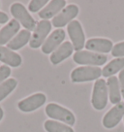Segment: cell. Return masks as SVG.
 I'll return each mask as SVG.
<instances>
[{"label": "cell", "instance_id": "1", "mask_svg": "<svg viewBox=\"0 0 124 132\" xmlns=\"http://www.w3.org/2000/svg\"><path fill=\"white\" fill-rule=\"evenodd\" d=\"M46 115L52 120L60 121L69 126L76 123V117L73 112L56 103H49L45 108Z\"/></svg>", "mask_w": 124, "mask_h": 132}, {"label": "cell", "instance_id": "2", "mask_svg": "<svg viewBox=\"0 0 124 132\" xmlns=\"http://www.w3.org/2000/svg\"><path fill=\"white\" fill-rule=\"evenodd\" d=\"M109 92H108L107 82L104 79H99L94 82L92 94H91V104L92 107L97 111H102L108 105Z\"/></svg>", "mask_w": 124, "mask_h": 132}, {"label": "cell", "instance_id": "3", "mask_svg": "<svg viewBox=\"0 0 124 132\" xmlns=\"http://www.w3.org/2000/svg\"><path fill=\"white\" fill-rule=\"evenodd\" d=\"M102 70L97 66H81L71 72L70 78L73 82H86L99 80Z\"/></svg>", "mask_w": 124, "mask_h": 132}, {"label": "cell", "instance_id": "4", "mask_svg": "<svg viewBox=\"0 0 124 132\" xmlns=\"http://www.w3.org/2000/svg\"><path fill=\"white\" fill-rule=\"evenodd\" d=\"M73 60L77 64L84 66H102L108 60L106 54H97L89 51H79L76 52L73 55Z\"/></svg>", "mask_w": 124, "mask_h": 132}, {"label": "cell", "instance_id": "5", "mask_svg": "<svg viewBox=\"0 0 124 132\" xmlns=\"http://www.w3.org/2000/svg\"><path fill=\"white\" fill-rule=\"evenodd\" d=\"M10 12L15 18V20L19 23H21L24 28H26V30L30 31L35 29L37 22L21 3H14L13 5H11Z\"/></svg>", "mask_w": 124, "mask_h": 132}, {"label": "cell", "instance_id": "6", "mask_svg": "<svg viewBox=\"0 0 124 132\" xmlns=\"http://www.w3.org/2000/svg\"><path fill=\"white\" fill-rule=\"evenodd\" d=\"M51 31V22L50 21H40L37 23L34 29L33 34L31 35V39L29 42V46L32 49H38L42 47L45 43L47 38L49 37V34Z\"/></svg>", "mask_w": 124, "mask_h": 132}, {"label": "cell", "instance_id": "7", "mask_svg": "<svg viewBox=\"0 0 124 132\" xmlns=\"http://www.w3.org/2000/svg\"><path fill=\"white\" fill-rule=\"evenodd\" d=\"M67 31L75 51H83V49L85 47V34L81 22L77 20L70 22L67 26Z\"/></svg>", "mask_w": 124, "mask_h": 132}, {"label": "cell", "instance_id": "8", "mask_svg": "<svg viewBox=\"0 0 124 132\" xmlns=\"http://www.w3.org/2000/svg\"><path fill=\"white\" fill-rule=\"evenodd\" d=\"M124 118V103H120L114 105L112 109L104 115L103 120H102V124L105 128L107 129H112L116 127L121 120Z\"/></svg>", "mask_w": 124, "mask_h": 132}, {"label": "cell", "instance_id": "9", "mask_svg": "<svg viewBox=\"0 0 124 132\" xmlns=\"http://www.w3.org/2000/svg\"><path fill=\"white\" fill-rule=\"evenodd\" d=\"M79 8L76 4L67 5L57 16L52 19L51 24L57 29L64 27L65 25H68L70 22H72L75 18L79 15Z\"/></svg>", "mask_w": 124, "mask_h": 132}, {"label": "cell", "instance_id": "10", "mask_svg": "<svg viewBox=\"0 0 124 132\" xmlns=\"http://www.w3.org/2000/svg\"><path fill=\"white\" fill-rule=\"evenodd\" d=\"M47 101V96L42 92L34 93L17 103V108L23 113H30L41 108Z\"/></svg>", "mask_w": 124, "mask_h": 132}, {"label": "cell", "instance_id": "11", "mask_svg": "<svg viewBox=\"0 0 124 132\" xmlns=\"http://www.w3.org/2000/svg\"><path fill=\"white\" fill-rule=\"evenodd\" d=\"M65 37H66V33L62 28L55 29L54 31H52L42 46L41 49L43 54H52L54 51L64 42Z\"/></svg>", "mask_w": 124, "mask_h": 132}, {"label": "cell", "instance_id": "12", "mask_svg": "<svg viewBox=\"0 0 124 132\" xmlns=\"http://www.w3.org/2000/svg\"><path fill=\"white\" fill-rule=\"evenodd\" d=\"M112 48L113 43L106 38H91L85 42V49L97 54H108Z\"/></svg>", "mask_w": 124, "mask_h": 132}, {"label": "cell", "instance_id": "13", "mask_svg": "<svg viewBox=\"0 0 124 132\" xmlns=\"http://www.w3.org/2000/svg\"><path fill=\"white\" fill-rule=\"evenodd\" d=\"M74 51V47H73V45H72V43L70 41L63 42L61 45L50 54V62L54 65H58L59 63H61L65 59L70 57Z\"/></svg>", "mask_w": 124, "mask_h": 132}, {"label": "cell", "instance_id": "14", "mask_svg": "<svg viewBox=\"0 0 124 132\" xmlns=\"http://www.w3.org/2000/svg\"><path fill=\"white\" fill-rule=\"evenodd\" d=\"M65 7H66L65 0H52V1H50L45 8L42 9L39 12V16L42 20H46V21L51 18L54 19Z\"/></svg>", "mask_w": 124, "mask_h": 132}, {"label": "cell", "instance_id": "15", "mask_svg": "<svg viewBox=\"0 0 124 132\" xmlns=\"http://www.w3.org/2000/svg\"><path fill=\"white\" fill-rule=\"evenodd\" d=\"M21 24L16 20L10 21L3 28L0 29V46L7 44L12 40L14 36L20 32Z\"/></svg>", "mask_w": 124, "mask_h": 132}, {"label": "cell", "instance_id": "16", "mask_svg": "<svg viewBox=\"0 0 124 132\" xmlns=\"http://www.w3.org/2000/svg\"><path fill=\"white\" fill-rule=\"evenodd\" d=\"M0 61L11 67H19L22 62V58L7 47L0 46Z\"/></svg>", "mask_w": 124, "mask_h": 132}, {"label": "cell", "instance_id": "17", "mask_svg": "<svg viewBox=\"0 0 124 132\" xmlns=\"http://www.w3.org/2000/svg\"><path fill=\"white\" fill-rule=\"evenodd\" d=\"M108 92H109V99L110 102L113 105H116L121 102V91H120V86L118 82V78L116 76H112L108 78L107 81Z\"/></svg>", "mask_w": 124, "mask_h": 132}, {"label": "cell", "instance_id": "18", "mask_svg": "<svg viewBox=\"0 0 124 132\" xmlns=\"http://www.w3.org/2000/svg\"><path fill=\"white\" fill-rule=\"evenodd\" d=\"M30 39H31V33H30V31L26 30V29L21 30L7 44V48H9L12 51H17V50L23 48L28 42H30Z\"/></svg>", "mask_w": 124, "mask_h": 132}, {"label": "cell", "instance_id": "19", "mask_svg": "<svg viewBox=\"0 0 124 132\" xmlns=\"http://www.w3.org/2000/svg\"><path fill=\"white\" fill-rule=\"evenodd\" d=\"M124 69V57L114 58L110 61L107 65L102 69V76L105 78L112 77L117 72H120Z\"/></svg>", "mask_w": 124, "mask_h": 132}, {"label": "cell", "instance_id": "20", "mask_svg": "<svg viewBox=\"0 0 124 132\" xmlns=\"http://www.w3.org/2000/svg\"><path fill=\"white\" fill-rule=\"evenodd\" d=\"M44 128L47 132H75L74 129L69 125L52 120H46Z\"/></svg>", "mask_w": 124, "mask_h": 132}, {"label": "cell", "instance_id": "21", "mask_svg": "<svg viewBox=\"0 0 124 132\" xmlns=\"http://www.w3.org/2000/svg\"><path fill=\"white\" fill-rule=\"evenodd\" d=\"M17 81L14 78L8 79L4 82L0 84V101L6 98L9 94H11L13 90L17 87Z\"/></svg>", "mask_w": 124, "mask_h": 132}, {"label": "cell", "instance_id": "22", "mask_svg": "<svg viewBox=\"0 0 124 132\" xmlns=\"http://www.w3.org/2000/svg\"><path fill=\"white\" fill-rule=\"evenodd\" d=\"M48 3V0H32L28 5V10L32 13H36L43 7H46Z\"/></svg>", "mask_w": 124, "mask_h": 132}, {"label": "cell", "instance_id": "23", "mask_svg": "<svg viewBox=\"0 0 124 132\" xmlns=\"http://www.w3.org/2000/svg\"><path fill=\"white\" fill-rule=\"evenodd\" d=\"M112 55L116 58L124 57V41L113 45V48L112 50Z\"/></svg>", "mask_w": 124, "mask_h": 132}, {"label": "cell", "instance_id": "24", "mask_svg": "<svg viewBox=\"0 0 124 132\" xmlns=\"http://www.w3.org/2000/svg\"><path fill=\"white\" fill-rule=\"evenodd\" d=\"M11 75V68L7 65L0 66V84H2L3 81L9 78V76Z\"/></svg>", "mask_w": 124, "mask_h": 132}, {"label": "cell", "instance_id": "25", "mask_svg": "<svg viewBox=\"0 0 124 132\" xmlns=\"http://www.w3.org/2000/svg\"><path fill=\"white\" fill-rule=\"evenodd\" d=\"M118 82H119V86H120L121 96L124 98V69L119 72V75H118Z\"/></svg>", "mask_w": 124, "mask_h": 132}, {"label": "cell", "instance_id": "26", "mask_svg": "<svg viewBox=\"0 0 124 132\" xmlns=\"http://www.w3.org/2000/svg\"><path fill=\"white\" fill-rule=\"evenodd\" d=\"M9 21V16L4 12H0V24H4Z\"/></svg>", "mask_w": 124, "mask_h": 132}, {"label": "cell", "instance_id": "27", "mask_svg": "<svg viewBox=\"0 0 124 132\" xmlns=\"http://www.w3.org/2000/svg\"><path fill=\"white\" fill-rule=\"evenodd\" d=\"M3 117H4V111H3V109L0 107V121L1 120L3 119Z\"/></svg>", "mask_w": 124, "mask_h": 132}]
</instances>
